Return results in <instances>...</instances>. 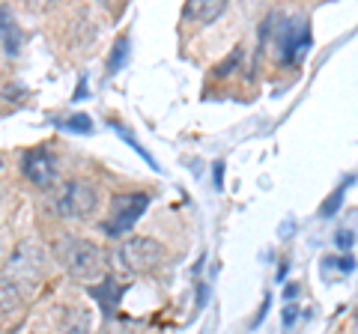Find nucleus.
Masks as SVG:
<instances>
[{"mask_svg": "<svg viewBox=\"0 0 358 334\" xmlns=\"http://www.w3.org/2000/svg\"><path fill=\"white\" fill-rule=\"evenodd\" d=\"M21 173L36 188H51L57 182V159L48 147H33L21 155Z\"/></svg>", "mask_w": 358, "mask_h": 334, "instance_id": "obj_7", "label": "nucleus"}, {"mask_svg": "<svg viewBox=\"0 0 358 334\" xmlns=\"http://www.w3.org/2000/svg\"><path fill=\"white\" fill-rule=\"evenodd\" d=\"M84 96H87V78H81V84H78V90H75V102H81Z\"/></svg>", "mask_w": 358, "mask_h": 334, "instance_id": "obj_22", "label": "nucleus"}, {"mask_svg": "<svg viewBox=\"0 0 358 334\" xmlns=\"http://www.w3.org/2000/svg\"><path fill=\"white\" fill-rule=\"evenodd\" d=\"M346 185H352V176H350V180H346V182L338 188V191H331L326 203L320 206V215H322V218H331V215L341 209V203H343V194H346Z\"/></svg>", "mask_w": 358, "mask_h": 334, "instance_id": "obj_15", "label": "nucleus"}, {"mask_svg": "<svg viewBox=\"0 0 358 334\" xmlns=\"http://www.w3.org/2000/svg\"><path fill=\"white\" fill-rule=\"evenodd\" d=\"M57 260L63 263V269L69 272V277H75V281H96V277L105 275V251L99 248L96 242L90 239H78V236H60L57 239Z\"/></svg>", "mask_w": 358, "mask_h": 334, "instance_id": "obj_2", "label": "nucleus"}, {"mask_svg": "<svg viewBox=\"0 0 358 334\" xmlns=\"http://www.w3.org/2000/svg\"><path fill=\"white\" fill-rule=\"evenodd\" d=\"M212 176H215V188L224 185V161H215V167H212Z\"/></svg>", "mask_w": 358, "mask_h": 334, "instance_id": "obj_19", "label": "nucleus"}, {"mask_svg": "<svg viewBox=\"0 0 358 334\" xmlns=\"http://www.w3.org/2000/svg\"><path fill=\"white\" fill-rule=\"evenodd\" d=\"M0 45H3L9 57L21 54V45H24V30L18 27V21L9 6H0Z\"/></svg>", "mask_w": 358, "mask_h": 334, "instance_id": "obj_8", "label": "nucleus"}, {"mask_svg": "<svg viewBox=\"0 0 358 334\" xmlns=\"http://www.w3.org/2000/svg\"><path fill=\"white\" fill-rule=\"evenodd\" d=\"M296 293H299V286H296V284H289V286L284 289V296H287V298H296Z\"/></svg>", "mask_w": 358, "mask_h": 334, "instance_id": "obj_23", "label": "nucleus"}, {"mask_svg": "<svg viewBox=\"0 0 358 334\" xmlns=\"http://www.w3.org/2000/svg\"><path fill=\"white\" fill-rule=\"evenodd\" d=\"M120 260L129 272L141 275V272H152L155 266L164 260V248L159 239H150V236H131L122 242L120 248Z\"/></svg>", "mask_w": 358, "mask_h": 334, "instance_id": "obj_6", "label": "nucleus"}, {"mask_svg": "<svg viewBox=\"0 0 358 334\" xmlns=\"http://www.w3.org/2000/svg\"><path fill=\"white\" fill-rule=\"evenodd\" d=\"M206 298H209V286H206V284H200V286H197V307H203V305H206Z\"/></svg>", "mask_w": 358, "mask_h": 334, "instance_id": "obj_20", "label": "nucleus"}, {"mask_svg": "<svg viewBox=\"0 0 358 334\" xmlns=\"http://www.w3.org/2000/svg\"><path fill=\"white\" fill-rule=\"evenodd\" d=\"M57 129H66V131H75V135H93V119L87 114H75L69 119L57 122Z\"/></svg>", "mask_w": 358, "mask_h": 334, "instance_id": "obj_13", "label": "nucleus"}, {"mask_svg": "<svg viewBox=\"0 0 358 334\" xmlns=\"http://www.w3.org/2000/svg\"><path fill=\"white\" fill-rule=\"evenodd\" d=\"M60 334H93V317L87 307H69L63 317Z\"/></svg>", "mask_w": 358, "mask_h": 334, "instance_id": "obj_11", "label": "nucleus"}, {"mask_svg": "<svg viewBox=\"0 0 358 334\" xmlns=\"http://www.w3.org/2000/svg\"><path fill=\"white\" fill-rule=\"evenodd\" d=\"M268 305H272V298L266 296V298H263V305H260V314H257V317H254V322H251V328H257V326H260V322L266 319V314H268Z\"/></svg>", "mask_w": 358, "mask_h": 334, "instance_id": "obj_18", "label": "nucleus"}, {"mask_svg": "<svg viewBox=\"0 0 358 334\" xmlns=\"http://www.w3.org/2000/svg\"><path fill=\"white\" fill-rule=\"evenodd\" d=\"M224 9H227V3L224 0H192V3H185L182 15L188 21H197V24H212L218 15H224Z\"/></svg>", "mask_w": 358, "mask_h": 334, "instance_id": "obj_10", "label": "nucleus"}, {"mask_svg": "<svg viewBox=\"0 0 358 334\" xmlns=\"http://www.w3.org/2000/svg\"><path fill=\"white\" fill-rule=\"evenodd\" d=\"M54 209L60 218H87L99 209V188L87 180H66L54 197Z\"/></svg>", "mask_w": 358, "mask_h": 334, "instance_id": "obj_3", "label": "nucleus"}, {"mask_svg": "<svg viewBox=\"0 0 358 334\" xmlns=\"http://www.w3.org/2000/svg\"><path fill=\"white\" fill-rule=\"evenodd\" d=\"M239 60H242V48H233V54H230L227 60H221V63L215 66V72H212V75H215V78H227V75L233 72V66H236Z\"/></svg>", "mask_w": 358, "mask_h": 334, "instance_id": "obj_16", "label": "nucleus"}, {"mask_svg": "<svg viewBox=\"0 0 358 334\" xmlns=\"http://www.w3.org/2000/svg\"><path fill=\"white\" fill-rule=\"evenodd\" d=\"M308 45H310V30H308L305 18L289 15L281 21V27L275 30V51H278V60L284 66L299 63L301 54L308 51Z\"/></svg>", "mask_w": 358, "mask_h": 334, "instance_id": "obj_5", "label": "nucleus"}, {"mask_svg": "<svg viewBox=\"0 0 358 334\" xmlns=\"http://www.w3.org/2000/svg\"><path fill=\"white\" fill-rule=\"evenodd\" d=\"M45 254L36 242H21L0 269V310H15L33 296L42 281Z\"/></svg>", "mask_w": 358, "mask_h": 334, "instance_id": "obj_1", "label": "nucleus"}, {"mask_svg": "<svg viewBox=\"0 0 358 334\" xmlns=\"http://www.w3.org/2000/svg\"><path fill=\"white\" fill-rule=\"evenodd\" d=\"M110 129H114V131H117V135H120L122 140H126V143H129V147H131L134 152H138V155H141V159H143V161H147V164L152 167V170H159V164H155V159H152V155H150L147 150H143V147H141V143H138V140H134V138L129 135V131H126V129H122V126H120V122H110Z\"/></svg>", "mask_w": 358, "mask_h": 334, "instance_id": "obj_14", "label": "nucleus"}, {"mask_svg": "<svg viewBox=\"0 0 358 334\" xmlns=\"http://www.w3.org/2000/svg\"><path fill=\"white\" fill-rule=\"evenodd\" d=\"M147 206H150V194H143V191L114 194L110 197V218L102 224V230L108 236H122V233H129L138 224V218L147 212Z\"/></svg>", "mask_w": 358, "mask_h": 334, "instance_id": "obj_4", "label": "nucleus"}, {"mask_svg": "<svg viewBox=\"0 0 358 334\" xmlns=\"http://www.w3.org/2000/svg\"><path fill=\"white\" fill-rule=\"evenodd\" d=\"M87 293L93 296L99 305H102V310H105V317H108V319H114V314H117V305H120V298H122V293H126V289H122V286L114 281V277L108 275L102 284L90 286Z\"/></svg>", "mask_w": 358, "mask_h": 334, "instance_id": "obj_9", "label": "nucleus"}, {"mask_svg": "<svg viewBox=\"0 0 358 334\" xmlns=\"http://www.w3.org/2000/svg\"><path fill=\"white\" fill-rule=\"evenodd\" d=\"M129 48H131L129 36H120V39L114 42V48H110V57H108V75H117L122 66H126V60H129Z\"/></svg>", "mask_w": 358, "mask_h": 334, "instance_id": "obj_12", "label": "nucleus"}, {"mask_svg": "<svg viewBox=\"0 0 358 334\" xmlns=\"http://www.w3.org/2000/svg\"><path fill=\"white\" fill-rule=\"evenodd\" d=\"M334 245H338L341 251H350L352 248V230H341L338 236H334Z\"/></svg>", "mask_w": 358, "mask_h": 334, "instance_id": "obj_17", "label": "nucleus"}, {"mask_svg": "<svg viewBox=\"0 0 358 334\" xmlns=\"http://www.w3.org/2000/svg\"><path fill=\"white\" fill-rule=\"evenodd\" d=\"M293 319H296V307L287 305V307H284V326H293Z\"/></svg>", "mask_w": 358, "mask_h": 334, "instance_id": "obj_21", "label": "nucleus"}]
</instances>
